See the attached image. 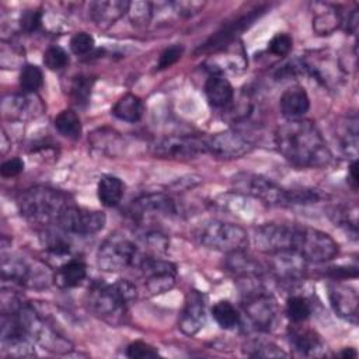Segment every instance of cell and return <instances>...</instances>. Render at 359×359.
<instances>
[{"mask_svg": "<svg viewBox=\"0 0 359 359\" xmlns=\"http://www.w3.org/2000/svg\"><path fill=\"white\" fill-rule=\"evenodd\" d=\"M279 107L287 119H299L309 111L310 98L303 87H290L280 95Z\"/></svg>", "mask_w": 359, "mask_h": 359, "instance_id": "obj_25", "label": "cell"}, {"mask_svg": "<svg viewBox=\"0 0 359 359\" xmlns=\"http://www.w3.org/2000/svg\"><path fill=\"white\" fill-rule=\"evenodd\" d=\"M328 275H331L332 279H345V278H356L358 269L356 266H334L330 268Z\"/></svg>", "mask_w": 359, "mask_h": 359, "instance_id": "obj_47", "label": "cell"}, {"mask_svg": "<svg viewBox=\"0 0 359 359\" xmlns=\"http://www.w3.org/2000/svg\"><path fill=\"white\" fill-rule=\"evenodd\" d=\"M136 299V287L126 279L114 283L102 280L93 282L88 287L87 302L90 309L102 318H116Z\"/></svg>", "mask_w": 359, "mask_h": 359, "instance_id": "obj_3", "label": "cell"}, {"mask_svg": "<svg viewBox=\"0 0 359 359\" xmlns=\"http://www.w3.org/2000/svg\"><path fill=\"white\" fill-rule=\"evenodd\" d=\"M93 83H94V79H91L88 76H83V74L73 79L72 86H70V94L77 105H83L88 101L91 88H93Z\"/></svg>", "mask_w": 359, "mask_h": 359, "instance_id": "obj_36", "label": "cell"}, {"mask_svg": "<svg viewBox=\"0 0 359 359\" xmlns=\"http://www.w3.org/2000/svg\"><path fill=\"white\" fill-rule=\"evenodd\" d=\"M339 356H342V358H356L358 356V352L353 349V348H345L341 353H339Z\"/></svg>", "mask_w": 359, "mask_h": 359, "instance_id": "obj_50", "label": "cell"}, {"mask_svg": "<svg viewBox=\"0 0 359 359\" xmlns=\"http://www.w3.org/2000/svg\"><path fill=\"white\" fill-rule=\"evenodd\" d=\"M358 20H359V14H358V10H353L351 11V14L348 15V20H346V31L349 34H356V29H358Z\"/></svg>", "mask_w": 359, "mask_h": 359, "instance_id": "obj_48", "label": "cell"}, {"mask_svg": "<svg viewBox=\"0 0 359 359\" xmlns=\"http://www.w3.org/2000/svg\"><path fill=\"white\" fill-rule=\"evenodd\" d=\"M32 100L25 94V95H11L10 101L4 98L3 101V111L4 114H11V116L15 118H24L28 115L31 107H32Z\"/></svg>", "mask_w": 359, "mask_h": 359, "instance_id": "obj_37", "label": "cell"}, {"mask_svg": "<svg viewBox=\"0 0 359 359\" xmlns=\"http://www.w3.org/2000/svg\"><path fill=\"white\" fill-rule=\"evenodd\" d=\"M105 220L107 217L101 210L69 203L62 212L57 223L67 233L77 236H90L102 230Z\"/></svg>", "mask_w": 359, "mask_h": 359, "instance_id": "obj_13", "label": "cell"}, {"mask_svg": "<svg viewBox=\"0 0 359 359\" xmlns=\"http://www.w3.org/2000/svg\"><path fill=\"white\" fill-rule=\"evenodd\" d=\"M212 316L220 328L231 330L240 323V313L227 300H220L212 307Z\"/></svg>", "mask_w": 359, "mask_h": 359, "instance_id": "obj_32", "label": "cell"}, {"mask_svg": "<svg viewBox=\"0 0 359 359\" xmlns=\"http://www.w3.org/2000/svg\"><path fill=\"white\" fill-rule=\"evenodd\" d=\"M217 55H212L206 65L209 66L210 74H223L224 72H240L247 66V56L241 42L233 41L226 46L216 50Z\"/></svg>", "mask_w": 359, "mask_h": 359, "instance_id": "obj_18", "label": "cell"}, {"mask_svg": "<svg viewBox=\"0 0 359 359\" xmlns=\"http://www.w3.org/2000/svg\"><path fill=\"white\" fill-rule=\"evenodd\" d=\"M264 8L262 7H255L252 10H248L247 14L240 15L238 18H236L234 21H231L230 24L224 25L222 29H219L215 35H212L208 42L201 46V50H217L223 46H226L227 43L233 42L237 36L238 32L244 31L245 28H248L255 20L257 17H259L262 14Z\"/></svg>", "mask_w": 359, "mask_h": 359, "instance_id": "obj_19", "label": "cell"}, {"mask_svg": "<svg viewBox=\"0 0 359 359\" xmlns=\"http://www.w3.org/2000/svg\"><path fill=\"white\" fill-rule=\"evenodd\" d=\"M196 237L203 247L226 254L244 251L248 245L247 231L236 223L223 220H209L203 223Z\"/></svg>", "mask_w": 359, "mask_h": 359, "instance_id": "obj_4", "label": "cell"}, {"mask_svg": "<svg viewBox=\"0 0 359 359\" xmlns=\"http://www.w3.org/2000/svg\"><path fill=\"white\" fill-rule=\"evenodd\" d=\"M56 130L69 139H79L81 135V121L73 109H63L55 118Z\"/></svg>", "mask_w": 359, "mask_h": 359, "instance_id": "obj_30", "label": "cell"}, {"mask_svg": "<svg viewBox=\"0 0 359 359\" xmlns=\"http://www.w3.org/2000/svg\"><path fill=\"white\" fill-rule=\"evenodd\" d=\"M328 299L332 310L344 320L356 324L359 297L356 289L342 282H331L328 285Z\"/></svg>", "mask_w": 359, "mask_h": 359, "instance_id": "obj_17", "label": "cell"}, {"mask_svg": "<svg viewBox=\"0 0 359 359\" xmlns=\"http://www.w3.org/2000/svg\"><path fill=\"white\" fill-rule=\"evenodd\" d=\"M128 13L133 24H147L153 15V6L147 1H130Z\"/></svg>", "mask_w": 359, "mask_h": 359, "instance_id": "obj_39", "label": "cell"}, {"mask_svg": "<svg viewBox=\"0 0 359 359\" xmlns=\"http://www.w3.org/2000/svg\"><path fill=\"white\" fill-rule=\"evenodd\" d=\"M208 153L222 158H238L251 151L252 143L237 130H224L206 140Z\"/></svg>", "mask_w": 359, "mask_h": 359, "instance_id": "obj_16", "label": "cell"}, {"mask_svg": "<svg viewBox=\"0 0 359 359\" xmlns=\"http://www.w3.org/2000/svg\"><path fill=\"white\" fill-rule=\"evenodd\" d=\"M358 118L356 115L348 116L339 129V142L341 147L346 154H351L353 158L358 154Z\"/></svg>", "mask_w": 359, "mask_h": 359, "instance_id": "obj_31", "label": "cell"}, {"mask_svg": "<svg viewBox=\"0 0 359 359\" xmlns=\"http://www.w3.org/2000/svg\"><path fill=\"white\" fill-rule=\"evenodd\" d=\"M244 294L243 309L252 325L261 331L271 330L279 314V306L275 297L261 289L259 285L244 290Z\"/></svg>", "mask_w": 359, "mask_h": 359, "instance_id": "obj_9", "label": "cell"}, {"mask_svg": "<svg viewBox=\"0 0 359 359\" xmlns=\"http://www.w3.org/2000/svg\"><path fill=\"white\" fill-rule=\"evenodd\" d=\"M22 170H24V161H22L20 157L8 158V160H6V161L1 164V167H0L1 177H4V178L15 177V175L21 174Z\"/></svg>", "mask_w": 359, "mask_h": 359, "instance_id": "obj_46", "label": "cell"}, {"mask_svg": "<svg viewBox=\"0 0 359 359\" xmlns=\"http://www.w3.org/2000/svg\"><path fill=\"white\" fill-rule=\"evenodd\" d=\"M158 355V351L143 342V341H135L132 344L128 345L126 348V356L132 358V359H137V358H154Z\"/></svg>", "mask_w": 359, "mask_h": 359, "instance_id": "obj_45", "label": "cell"}, {"mask_svg": "<svg viewBox=\"0 0 359 359\" xmlns=\"http://www.w3.org/2000/svg\"><path fill=\"white\" fill-rule=\"evenodd\" d=\"M311 314V306L303 296H290L286 302V316L293 324L306 321Z\"/></svg>", "mask_w": 359, "mask_h": 359, "instance_id": "obj_34", "label": "cell"}, {"mask_svg": "<svg viewBox=\"0 0 359 359\" xmlns=\"http://www.w3.org/2000/svg\"><path fill=\"white\" fill-rule=\"evenodd\" d=\"M94 48V38L87 32H77L70 39V50L74 55H86Z\"/></svg>", "mask_w": 359, "mask_h": 359, "instance_id": "obj_41", "label": "cell"}, {"mask_svg": "<svg viewBox=\"0 0 359 359\" xmlns=\"http://www.w3.org/2000/svg\"><path fill=\"white\" fill-rule=\"evenodd\" d=\"M177 213L175 202L165 194L150 192L136 198L129 206V216L139 224H147Z\"/></svg>", "mask_w": 359, "mask_h": 359, "instance_id": "obj_12", "label": "cell"}, {"mask_svg": "<svg viewBox=\"0 0 359 359\" xmlns=\"http://www.w3.org/2000/svg\"><path fill=\"white\" fill-rule=\"evenodd\" d=\"M43 84L42 70L35 65H25L20 73V88L25 94H32L39 90Z\"/></svg>", "mask_w": 359, "mask_h": 359, "instance_id": "obj_33", "label": "cell"}, {"mask_svg": "<svg viewBox=\"0 0 359 359\" xmlns=\"http://www.w3.org/2000/svg\"><path fill=\"white\" fill-rule=\"evenodd\" d=\"M338 243L327 233L307 227L297 226L294 251H297L307 262H325L338 254Z\"/></svg>", "mask_w": 359, "mask_h": 359, "instance_id": "obj_6", "label": "cell"}, {"mask_svg": "<svg viewBox=\"0 0 359 359\" xmlns=\"http://www.w3.org/2000/svg\"><path fill=\"white\" fill-rule=\"evenodd\" d=\"M234 187L238 192L259 199L264 203L272 206H290L289 189L282 188L266 177L243 172L234 177Z\"/></svg>", "mask_w": 359, "mask_h": 359, "instance_id": "obj_7", "label": "cell"}, {"mask_svg": "<svg viewBox=\"0 0 359 359\" xmlns=\"http://www.w3.org/2000/svg\"><path fill=\"white\" fill-rule=\"evenodd\" d=\"M206 321L205 297L198 290H191L185 299L178 327L185 335H195Z\"/></svg>", "mask_w": 359, "mask_h": 359, "instance_id": "obj_20", "label": "cell"}, {"mask_svg": "<svg viewBox=\"0 0 359 359\" xmlns=\"http://www.w3.org/2000/svg\"><path fill=\"white\" fill-rule=\"evenodd\" d=\"M349 175L353 182V187L356 188V185H358V161H356V158L349 165Z\"/></svg>", "mask_w": 359, "mask_h": 359, "instance_id": "obj_49", "label": "cell"}, {"mask_svg": "<svg viewBox=\"0 0 359 359\" xmlns=\"http://www.w3.org/2000/svg\"><path fill=\"white\" fill-rule=\"evenodd\" d=\"M133 265L139 269L144 286L151 294L168 292L175 283L177 268L167 259L137 254Z\"/></svg>", "mask_w": 359, "mask_h": 359, "instance_id": "obj_8", "label": "cell"}, {"mask_svg": "<svg viewBox=\"0 0 359 359\" xmlns=\"http://www.w3.org/2000/svg\"><path fill=\"white\" fill-rule=\"evenodd\" d=\"M205 94L215 108H226L234 98V88L223 74H210L205 83Z\"/></svg>", "mask_w": 359, "mask_h": 359, "instance_id": "obj_24", "label": "cell"}, {"mask_svg": "<svg viewBox=\"0 0 359 359\" xmlns=\"http://www.w3.org/2000/svg\"><path fill=\"white\" fill-rule=\"evenodd\" d=\"M69 63L67 52L60 46H50L43 53V65L49 70H60Z\"/></svg>", "mask_w": 359, "mask_h": 359, "instance_id": "obj_38", "label": "cell"}, {"mask_svg": "<svg viewBox=\"0 0 359 359\" xmlns=\"http://www.w3.org/2000/svg\"><path fill=\"white\" fill-rule=\"evenodd\" d=\"M3 280H10L28 287H46L50 280V272L38 264H29L20 257L6 258L1 261Z\"/></svg>", "mask_w": 359, "mask_h": 359, "instance_id": "obj_11", "label": "cell"}, {"mask_svg": "<svg viewBox=\"0 0 359 359\" xmlns=\"http://www.w3.org/2000/svg\"><path fill=\"white\" fill-rule=\"evenodd\" d=\"M144 114L143 101L135 94H125L112 108V115L125 122H137Z\"/></svg>", "mask_w": 359, "mask_h": 359, "instance_id": "obj_28", "label": "cell"}, {"mask_svg": "<svg viewBox=\"0 0 359 359\" xmlns=\"http://www.w3.org/2000/svg\"><path fill=\"white\" fill-rule=\"evenodd\" d=\"M42 24V11L38 8L25 10L20 17V27L25 32H35Z\"/></svg>", "mask_w": 359, "mask_h": 359, "instance_id": "obj_42", "label": "cell"}, {"mask_svg": "<svg viewBox=\"0 0 359 359\" xmlns=\"http://www.w3.org/2000/svg\"><path fill=\"white\" fill-rule=\"evenodd\" d=\"M154 156L161 158H175L187 160L194 158L198 154L208 153L206 140L194 136H181L172 135L156 140L151 146Z\"/></svg>", "mask_w": 359, "mask_h": 359, "instance_id": "obj_14", "label": "cell"}, {"mask_svg": "<svg viewBox=\"0 0 359 359\" xmlns=\"http://www.w3.org/2000/svg\"><path fill=\"white\" fill-rule=\"evenodd\" d=\"M289 342L293 351L302 356H323L325 355V345L321 338L309 328L293 327L289 331Z\"/></svg>", "mask_w": 359, "mask_h": 359, "instance_id": "obj_23", "label": "cell"}, {"mask_svg": "<svg viewBox=\"0 0 359 359\" xmlns=\"http://www.w3.org/2000/svg\"><path fill=\"white\" fill-rule=\"evenodd\" d=\"M123 189H125L123 182L118 177L104 175L98 181L97 196L104 206L112 208L121 202L123 196Z\"/></svg>", "mask_w": 359, "mask_h": 359, "instance_id": "obj_29", "label": "cell"}, {"mask_svg": "<svg viewBox=\"0 0 359 359\" xmlns=\"http://www.w3.org/2000/svg\"><path fill=\"white\" fill-rule=\"evenodd\" d=\"M293 41L287 34H276L268 43L269 53L275 56H286L292 50Z\"/></svg>", "mask_w": 359, "mask_h": 359, "instance_id": "obj_43", "label": "cell"}, {"mask_svg": "<svg viewBox=\"0 0 359 359\" xmlns=\"http://www.w3.org/2000/svg\"><path fill=\"white\" fill-rule=\"evenodd\" d=\"M279 153L297 167H324L331 160V151L318 130L309 119H289L275 133Z\"/></svg>", "mask_w": 359, "mask_h": 359, "instance_id": "obj_1", "label": "cell"}, {"mask_svg": "<svg viewBox=\"0 0 359 359\" xmlns=\"http://www.w3.org/2000/svg\"><path fill=\"white\" fill-rule=\"evenodd\" d=\"M245 355L251 356V358H280V356H286V353L278 348L275 344L272 342H266V341H251L245 345L244 348Z\"/></svg>", "mask_w": 359, "mask_h": 359, "instance_id": "obj_35", "label": "cell"}, {"mask_svg": "<svg viewBox=\"0 0 359 359\" xmlns=\"http://www.w3.org/2000/svg\"><path fill=\"white\" fill-rule=\"evenodd\" d=\"M135 243L122 233L109 234L97 251V265L105 272H119L132 266L137 257Z\"/></svg>", "mask_w": 359, "mask_h": 359, "instance_id": "obj_5", "label": "cell"}, {"mask_svg": "<svg viewBox=\"0 0 359 359\" xmlns=\"http://www.w3.org/2000/svg\"><path fill=\"white\" fill-rule=\"evenodd\" d=\"M87 276V266L79 259H69L56 271L53 280L63 289L79 286Z\"/></svg>", "mask_w": 359, "mask_h": 359, "instance_id": "obj_27", "label": "cell"}, {"mask_svg": "<svg viewBox=\"0 0 359 359\" xmlns=\"http://www.w3.org/2000/svg\"><path fill=\"white\" fill-rule=\"evenodd\" d=\"M130 1L125 0H105L93 1L88 6L90 18L100 28H108L115 21H118L129 10Z\"/></svg>", "mask_w": 359, "mask_h": 359, "instance_id": "obj_22", "label": "cell"}, {"mask_svg": "<svg viewBox=\"0 0 359 359\" xmlns=\"http://www.w3.org/2000/svg\"><path fill=\"white\" fill-rule=\"evenodd\" d=\"M269 271L279 282L294 283L304 278L307 261L294 250H286L269 255Z\"/></svg>", "mask_w": 359, "mask_h": 359, "instance_id": "obj_15", "label": "cell"}, {"mask_svg": "<svg viewBox=\"0 0 359 359\" xmlns=\"http://www.w3.org/2000/svg\"><path fill=\"white\" fill-rule=\"evenodd\" d=\"M184 53V46L182 45H171L167 49L163 50V53L158 57V63H157V69L158 70H164L170 66H172L174 63H177L180 60V57Z\"/></svg>", "mask_w": 359, "mask_h": 359, "instance_id": "obj_44", "label": "cell"}, {"mask_svg": "<svg viewBox=\"0 0 359 359\" xmlns=\"http://www.w3.org/2000/svg\"><path fill=\"white\" fill-rule=\"evenodd\" d=\"M297 224L265 223L254 230V244L264 254L294 250Z\"/></svg>", "mask_w": 359, "mask_h": 359, "instance_id": "obj_10", "label": "cell"}, {"mask_svg": "<svg viewBox=\"0 0 359 359\" xmlns=\"http://www.w3.org/2000/svg\"><path fill=\"white\" fill-rule=\"evenodd\" d=\"M21 215L35 224H50L57 222L65 208L70 203L67 196L49 187H34L24 191L18 199Z\"/></svg>", "mask_w": 359, "mask_h": 359, "instance_id": "obj_2", "label": "cell"}, {"mask_svg": "<svg viewBox=\"0 0 359 359\" xmlns=\"http://www.w3.org/2000/svg\"><path fill=\"white\" fill-rule=\"evenodd\" d=\"M313 11V28L320 35L334 32L342 22V15L334 4L314 3Z\"/></svg>", "mask_w": 359, "mask_h": 359, "instance_id": "obj_26", "label": "cell"}, {"mask_svg": "<svg viewBox=\"0 0 359 359\" xmlns=\"http://www.w3.org/2000/svg\"><path fill=\"white\" fill-rule=\"evenodd\" d=\"M46 236L48 237L45 240V248L48 250V252L56 257H65L70 252V244L65 237H62L60 234H46Z\"/></svg>", "mask_w": 359, "mask_h": 359, "instance_id": "obj_40", "label": "cell"}, {"mask_svg": "<svg viewBox=\"0 0 359 359\" xmlns=\"http://www.w3.org/2000/svg\"><path fill=\"white\" fill-rule=\"evenodd\" d=\"M224 266L241 282H248V285L252 282H259V278L264 273L262 265L251 255L245 254V250L227 254Z\"/></svg>", "mask_w": 359, "mask_h": 359, "instance_id": "obj_21", "label": "cell"}]
</instances>
